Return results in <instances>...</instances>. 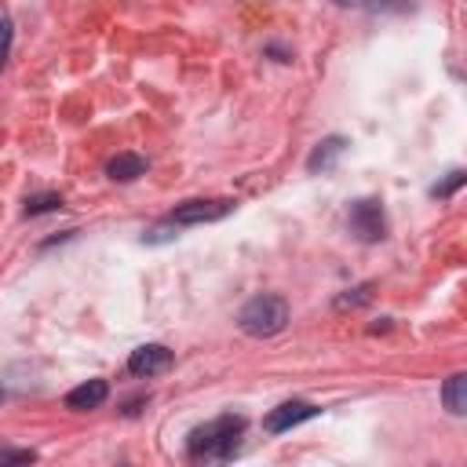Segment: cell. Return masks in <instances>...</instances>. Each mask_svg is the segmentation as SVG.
<instances>
[{"mask_svg": "<svg viewBox=\"0 0 467 467\" xmlns=\"http://www.w3.org/2000/svg\"><path fill=\"white\" fill-rule=\"evenodd\" d=\"M244 431V420L241 416H219L204 427H197L190 434V456H201V460H230L234 449H237V438Z\"/></svg>", "mask_w": 467, "mask_h": 467, "instance_id": "obj_1", "label": "cell"}, {"mask_svg": "<svg viewBox=\"0 0 467 467\" xmlns=\"http://www.w3.org/2000/svg\"><path fill=\"white\" fill-rule=\"evenodd\" d=\"M237 325L241 332L263 339V336H277L285 325H288V303L281 296H255L241 306L237 314Z\"/></svg>", "mask_w": 467, "mask_h": 467, "instance_id": "obj_2", "label": "cell"}, {"mask_svg": "<svg viewBox=\"0 0 467 467\" xmlns=\"http://www.w3.org/2000/svg\"><path fill=\"white\" fill-rule=\"evenodd\" d=\"M347 223H350V230H354L361 241H379V237L387 234V223H383V208H379V201H372V197H361V201H354V204H350V215H347Z\"/></svg>", "mask_w": 467, "mask_h": 467, "instance_id": "obj_3", "label": "cell"}, {"mask_svg": "<svg viewBox=\"0 0 467 467\" xmlns=\"http://www.w3.org/2000/svg\"><path fill=\"white\" fill-rule=\"evenodd\" d=\"M171 350L164 347V343H142V347H135L131 350V358H128V372L131 376H161V372H168L171 368Z\"/></svg>", "mask_w": 467, "mask_h": 467, "instance_id": "obj_4", "label": "cell"}, {"mask_svg": "<svg viewBox=\"0 0 467 467\" xmlns=\"http://www.w3.org/2000/svg\"><path fill=\"white\" fill-rule=\"evenodd\" d=\"M314 416H317V405H310V401H285V405L266 412L263 427L270 434H285V431H292V427H299L303 420H314Z\"/></svg>", "mask_w": 467, "mask_h": 467, "instance_id": "obj_5", "label": "cell"}, {"mask_svg": "<svg viewBox=\"0 0 467 467\" xmlns=\"http://www.w3.org/2000/svg\"><path fill=\"white\" fill-rule=\"evenodd\" d=\"M234 204L230 201H186L171 212V223L175 226H197V223H212V219H223Z\"/></svg>", "mask_w": 467, "mask_h": 467, "instance_id": "obj_6", "label": "cell"}, {"mask_svg": "<svg viewBox=\"0 0 467 467\" xmlns=\"http://www.w3.org/2000/svg\"><path fill=\"white\" fill-rule=\"evenodd\" d=\"M106 398H109V383L106 379H88V383H80V387H73L66 394V409H77V412L99 409Z\"/></svg>", "mask_w": 467, "mask_h": 467, "instance_id": "obj_7", "label": "cell"}, {"mask_svg": "<svg viewBox=\"0 0 467 467\" xmlns=\"http://www.w3.org/2000/svg\"><path fill=\"white\" fill-rule=\"evenodd\" d=\"M343 150H347V139L343 135H332V139H321L317 146H314V153L306 157V171H332L336 168V161L343 157Z\"/></svg>", "mask_w": 467, "mask_h": 467, "instance_id": "obj_8", "label": "cell"}, {"mask_svg": "<svg viewBox=\"0 0 467 467\" xmlns=\"http://www.w3.org/2000/svg\"><path fill=\"white\" fill-rule=\"evenodd\" d=\"M106 175L117 179V182H131L139 175H146V161L139 153H117L109 164H106Z\"/></svg>", "mask_w": 467, "mask_h": 467, "instance_id": "obj_9", "label": "cell"}, {"mask_svg": "<svg viewBox=\"0 0 467 467\" xmlns=\"http://www.w3.org/2000/svg\"><path fill=\"white\" fill-rule=\"evenodd\" d=\"M441 401H445V409H449L452 416H463V412H467V376H463V372H456V376L445 379Z\"/></svg>", "mask_w": 467, "mask_h": 467, "instance_id": "obj_10", "label": "cell"}, {"mask_svg": "<svg viewBox=\"0 0 467 467\" xmlns=\"http://www.w3.org/2000/svg\"><path fill=\"white\" fill-rule=\"evenodd\" d=\"M55 208H62L58 193H36L26 201V215H40V212H55Z\"/></svg>", "mask_w": 467, "mask_h": 467, "instance_id": "obj_11", "label": "cell"}, {"mask_svg": "<svg viewBox=\"0 0 467 467\" xmlns=\"http://www.w3.org/2000/svg\"><path fill=\"white\" fill-rule=\"evenodd\" d=\"M368 296H372V288H368V285H361V288H354V292L339 296V299H336V306H339V310H343V306H361V303H368Z\"/></svg>", "mask_w": 467, "mask_h": 467, "instance_id": "obj_12", "label": "cell"}, {"mask_svg": "<svg viewBox=\"0 0 467 467\" xmlns=\"http://www.w3.org/2000/svg\"><path fill=\"white\" fill-rule=\"evenodd\" d=\"M36 452L33 449H0V463H33Z\"/></svg>", "mask_w": 467, "mask_h": 467, "instance_id": "obj_13", "label": "cell"}, {"mask_svg": "<svg viewBox=\"0 0 467 467\" xmlns=\"http://www.w3.org/2000/svg\"><path fill=\"white\" fill-rule=\"evenodd\" d=\"M460 186H463V171H449V179H445L441 186H434L431 193H434V197H449V193H456Z\"/></svg>", "mask_w": 467, "mask_h": 467, "instance_id": "obj_14", "label": "cell"}, {"mask_svg": "<svg viewBox=\"0 0 467 467\" xmlns=\"http://www.w3.org/2000/svg\"><path fill=\"white\" fill-rule=\"evenodd\" d=\"M7 51H11V18L0 15V69L7 62Z\"/></svg>", "mask_w": 467, "mask_h": 467, "instance_id": "obj_15", "label": "cell"}, {"mask_svg": "<svg viewBox=\"0 0 467 467\" xmlns=\"http://www.w3.org/2000/svg\"><path fill=\"white\" fill-rule=\"evenodd\" d=\"M175 237V223L168 219V226H153L146 237H142V244H157V241H171Z\"/></svg>", "mask_w": 467, "mask_h": 467, "instance_id": "obj_16", "label": "cell"}, {"mask_svg": "<svg viewBox=\"0 0 467 467\" xmlns=\"http://www.w3.org/2000/svg\"><path fill=\"white\" fill-rule=\"evenodd\" d=\"M332 4H339V7H365L368 0H332Z\"/></svg>", "mask_w": 467, "mask_h": 467, "instance_id": "obj_17", "label": "cell"}, {"mask_svg": "<svg viewBox=\"0 0 467 467\" xmlns=\"http://www.w3.org/2000/svg\"><path fill=\"white\" fill-rule=\"evenodd\" d=\"M0 401H4V387H0Z\"/></svg>", "mask_w": 467, "mask_h": 467, "instance_id": "obj_18", "label": "cell"}]
</instances>
